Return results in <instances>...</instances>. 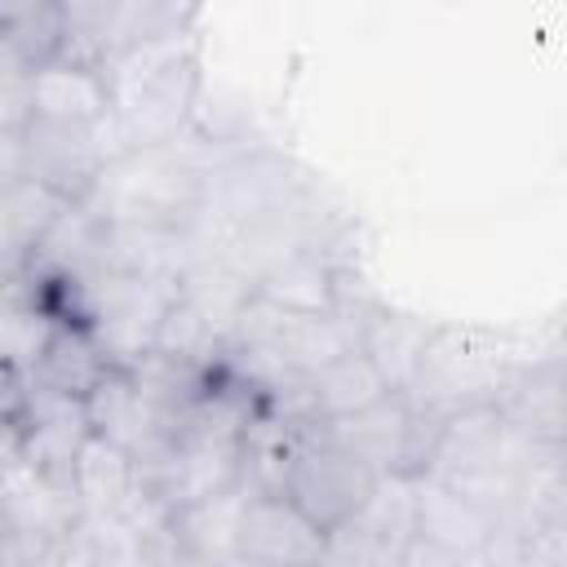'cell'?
I'll use <instances>...</instances> for the list:
<instances>
[{
    "mask_svg": "<svg viewBox=\"0 0 567 567\" xmlns=\"http://www.w3.org/2000/svg\"><path fill=\"white\" fill-rule=\"evenodd\" d=\"M120 146L106 124H66V120H31L22 128V168L40 186L58 190L62 199H84L115 159Z\"/></svg>",
    "mask_w": 567,
    "mask_h": 567,
    "instance_id": "obj_4",
    "label": "cell"
},
{
    "mask_svg": "<svg viewBox=\"0 0 567 567\" xmlns=\"http://www.w3.org/2000/svg\"><path fill=\"white\" fill-rule=\"evenodd\" d=\"M102 75L111 93L106 128L120 151L182 137L199 93V58H195L190 31L124 49L111 62H102Z\"/></svg>",
    "mask_w": 567,
    "mask_h": 567,
    "instance_id": "obj_2",
    "label": "cell"
},
{
    "mask_svg": "<svg viewBox=\"0 0 567 567\" xmlns=\"http://www.w3.org/2000/svg\"><path fill=\"white\" fill-rule=\"evenodd\" d=\"M252 292L292 315H323V310L341 306L337 270L319 252V244H297V248H284L279 257H270L252 275Z\"/></svg>",
    "mask_w": 567,
    "mask_h": 567,
    "instance_id": "obj_10",
    "label": "cell"
},
{
    "mask_svg": "<svg viewBox=\"0 0 567 567\" xmlns=\"http://www.w3.org/2000/svg\"><path fill=\"white\" fill-rule=\"evenodd\" d=\"M22 177H27V168H22V133L0 137V190L22 182Z\"/></svg>",
    "mask_w": 567,
    "mask_h": 567,
    "instance_id": "obj_20",
    "label": "cell"
},
{
    "mask_svg": "<svg viewBox=\"0 0 567 567\" xmlns=\"http://www.w3.org/2000/svg\"><path fill=\"white\" fill-rule=\"evenodd\" d=\"M323 549H328V536L315 532L279 492L248 487V501L239 514V563L292 567V563H319Z\"/></svg>",
    "mask_w": 567,
    "mask_h": 567,
    "instance_id": "obj_8",
    "label": "cell"
},
{
    "mask_svg": "<svg viewBox=\"0 0 567 567\" xmlns=\"http://www.w3.org/2000/svg\"><path fill=\"white\" fill-rule=\"evenodd\" d=\"M27 465V447H22V425H18V412H4L0 416V483L9 474H18Z\"/></svg>",
    "mask_w": 567,
    "mask_h": 567,
    "instance_id": "obj_19",
    "label": "cell"
},
{
    "mask_svg": "<svg viewBox=\"0 0 567 567\" xmlns=\"http://www.w3.org/2000/svg\"><path fill=\"white\" fill-rule=\"evenodd\" d=\"M22 372H13L9 363H0V416L4 412H18V403H22Z\"/></svg>",
    "mask_w": 567,
    "mask_h": 567,
    "instance_id": "obj_21",
    "label": "cell"
},
{
    "mask_svg": "<svg viewBox=\"0 0 567 567\" xmlns=\"http://www.w3.org/2000/svg\"><path fill=\"white\" fill-rule=\"evenodd\" d=\"M213 173L182 137L159 146H133L106 159L84 204L111 226L137 230H190L208 208Z\"/></svg>",
    "mask_w": 567,
    "mask_h": 567,
    "instance_id": "obj_1",
    "label": "cell"
},
{
    "mask_svg": "<svg viewBox=\"0 0 567 567\" xmlns=\"http://www.w3.org/2000/svg\"><path fill=\"white\" fill-rule=\"evenodd\" d=\"M44 4H53V0H0V31L22 22V18H31V13H40Z\"/></svg>",
    "mask_w": 567,
    "mask_h": 567,
    "instance_id": "obj_22",
    "label": "cell"
},
{
    "mask_svg": "<svg viewBox=\"0 0 567 567\" xmlns=\"http://www.w3.org/2000/svg\"><path fill=\"white\" fill-rule=\"evenodd\" d=\"M71 483L80 492V505L89 518H128L137 505H146V483L142 470L128 452H120L115 443L89 434V443L75 456Z\"/></svg>",
    "mask_w": 567,
    "mask_h": 567,
    "instance_id": "obj_11",
    "label": "cell"
},
{
    "mask_svg": "<svg viewBox=\"0 0 567 567\" xmlns=\"http://www.w3.org/2000/svg\"><path fill=\"white\" fill-rule=\"evenodd\" d=\"M377 470H368L359 456L323 443V439H310L301 425L288 443V456H284V470H279V483L275 492L323 536H332L377 487Z\"/></svg>",
    "mask_w": 567,
    "mask_h": 567,
    "instance_id": "obj_3",
    "label": "cell"
},
{
    "mask_svg": "<svg viewBox=\"0 0 567 567\" xmlns=\"http://www.w3.org/2000/svg\"><path fill=\"white\" fill-rule=\"evenodd\" d=\"M66 204L71 199H62L58 190L40 186L35 177H22V182L0 190V279L18 275L31 261V252L44 239V230L58 221V213Z\"/></svg>",
    "mask_w": 567,
    "mask_h": 567,
    "instance_id": "obj_15",
    "label": "cell"
},
{
    "mask_svg": "<svg viewBox=\"0 0 567 567\" xmlns=\"http://www.w3.org/2000/svg\"><path fill=\"white\" fill-rule=\"evenodd\" d=\"M416 540V478L381 474L372 496L328 536L332 563H403Z\"/></svg>",
    "mask_w": 567,
    "mask_h": 567,
    "instance_id": "obj_5",
    "label": "cell"
},
{
    "mask_svg": "<svg viewBox=\"0 0 567 567\" xmlns=\"http://www.w3.org/2000/svg\"><path fill=\"white\" fill-rule=\"evenodd\" d=\"M18 425H22V447H27V465L71 478L80 447L89 443L93 425H89V408L84 399L58 394L35 385L31 377L22 381V403H18Z\"/></svg>",
    "mask_w": 567,
    "mask_h": 567,
    "instance_id": "obj_7",
    "label": "cell"
},
{
    "mask_svg": "<svg viewBox=\"0 0 567 567\" xmlns=\"http://www.w3.org/2000/svg\"><path fill=\"white\" fill-rule=\"evenodd\" d=\"M248 487L217 492L208 501L182 505L168 514V540L177 558L195 563H239V514H244Z\"/></svg>",
    "mask_w": 567,
    "mask_h": 567,
    "instance_id": "obj_14",
    "label": "cell"
},
{
    "mask_svg": "<svg viewBox=\"0 0 567 567\" xmlns=\"http://www.w3.org/2000/svg\"><path fill=\"white\" fill-rule=\"evenodd\" d=\"M111 93L102 66L53 58L31 71V120H66V124H106Z\"/></svg>",
    "mask_w": 567,
    "mask_h": 567,
    "instance_id": "obj_12",
    "label": "cell"
},
{
    "mask_svg": "<svg viewBox=\"0 0 567 567\" xmlns=\"http://www.w3.org/2000/svg\"><path fill=\"white\" fill-rule=\"evenodd\" d=\"M53 323L58 319L31 292H4L0 297V363H9L13 372L27 377L31 363L40 359Z\"/></svg>",
    "mask_w": 567,
    "mask_h": 567,
    "instance_id": "obj_17",
    "label": "cell"
},
{
    "mask_svg": "<svg viewBox=\"0 0 567 567\" xmlns=\"http://www.w3.org/2000/svg\"><path fill=\"white\" fill-rule=\"evenodd\" d=\"M120 363L111 359V350L97 341V332L89 323H53L40 359L31 363V381L71 399H89Z\"/></svg>",
    "mask_w": 567,
    "mask_h": 567,
    "instance_id": "obj_13",
    "label": "cell"
},
{
    "mask_svg": "<svg viewBox=\"0 0 567 567\" xmlns=\"http://www.w3.org/2000/svg\"><path fill=\"white\" fill-rule=\"evenodd\" d=\"M425 346H430V328H421L416 319L385 315V310L363 315L359 350L372 359V368L381 372V381H385L390 394H403L416 381L421 359H425Z\"/></svg>",
    "mask_w": 567,
    "mask_h": 567,
    "instance_id": "obj_16",
    "label": "cell"
},
{
    "mask_svg": "<svg viewBox=\"0 0 567 567\" xmlns=\"http://www.w3.org/2000/svg\"><path fill=\"white\" fill-rule=\"evenodd\" d=\"M89 425L97 439L115 443L120 452H128L137 461V470H151L177 439V421L164 416L128 377V368H115L89 399Z\"/></svg>",
    "mask_w": 567,
    "mask_h": 567,
    "instance_id": "obj_6",
    "label": "cell"
},
{
    "mask_svg": "<svg viewBox=\"0 0 567 567\" xmlns=\"http://www.w3.org/2000/svg\"><path fill=\"white\" fill-rule=\"evenodd\" d=\"M492 532L496 527H492L487 505H478L474 496L443 487L434 478H416V540H412V549H425L430 558H470L492 540Z\"/></svg>",
    "mask_w": 567,
    "mask_h": 567,
    "instance_id": "obj_9",
    "label": "cell"
},
{
    "mask_svg": "<svg viewBox=\"0 0 567 567\" xmlns=\"http://www.w3.org/2000/svg\"><path fill=\"white\" fill-rule=\"evenodd\" d=\"M31 124V66L0 44V137H13Z\"/></svg>",
    "mask_w": 567,
    "mask_h": 567,
    "instance_id": "obj_18",
    "label": "cell"
}]
</instances>
